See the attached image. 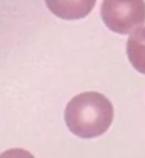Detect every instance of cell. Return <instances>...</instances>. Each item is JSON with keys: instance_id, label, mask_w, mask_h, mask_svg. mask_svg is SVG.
Wrapping results in <instances>:
<instances>
[{"instance_id": "obj_3", "label": "cell", "mask_w": 145, "mask_h": 158, "mask_svg": "<svg viewBox=\"0 0 145 158\" xmlns=\"http://www.w3.org/2000/svg\"><path fill=\"white\" fill-rule=\"evenodd\" d=\"M47 9L63 20H81L94 10L96 0H45Z\"/></svg>"}, {"instance_id": "obj_2", "label": "cell", "mask_w": 145, "mask_h": 158, "mask_svg": "<svg viewBox=\"0 0 145 158\" xmlns=\"http://www.w3.org/2000/svg\"><path fill=\"white\" fill-rule=\"evenodd\" d=\"M101 17L110 31L120 35L131 34L145 24L144 0H103Z\"/></svg>"}, {"instance_id": "obj_1", "label": "cell", "mask_w": 145, "mask_h": 158, "mask_svg": "<svg viewBox=\"0 0 145 158\" xmlns=\"http://www.w3.org/2000/svg\"><path fill=\"white\" fill-rule=\"evenodd\" d=\"M113 115L112 102L103 94L88 91L70 99L64 110V122L78 137L95 139L109 130Z\"/></svg>"}, {"instance_id": "obj_5", "label": "cell", "mask_w": 145, "mask_h": 158, "mask_svg": "<svg viewBox=\"0 0 145 158\" xmlns=\"http://www.w3.org/2000/svg\"><path fill=\"white\" fill-rule=\"evenodd\" d=\"M0 158H35L30 151L22 148H11L7 151L2 152Z\"/></svg>"}, {"instance_id": "obj_4", "label": "cell", "mask_w": 145, "mask_h": 158, "mask_svg": "<svg viewBox=\"0 0 145 158\" xmlns=\"http://www.w3.org/2000/svg\"><path fill=\"white\" fill-rule=\"evenodd\" d=\"M127 57L137 72L145 74V27L133 31L128 36Z\"/></svg>"}]
</instances>
